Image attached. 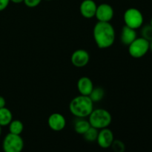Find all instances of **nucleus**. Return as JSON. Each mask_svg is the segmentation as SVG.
<instances>
[{
	"mask_svg": "<svg viewBox=\"0 0 152 152\" xmlns=\"http://www.w3.org/2000/svg\"><path fill=\"white\" fill-rule=\"evenodd\" d=\"M93 36L99 48H108L115 41V30L110 22H98L94 27Z\"/></svg>",
	"mask_w": 152,
	"mask_h": 152,
	"instance_id": "1",
	"label": "nucleus"
},
{
	"mask_svg": "<svg viewBox=\"0 0 152 152\" xmlns=\"http://www.w3.org/2000/svg\"><path fill=\"white\" fill-rule=\"evenodd\" d=\"M69 110L77 118H86L94 110V102L88 96L80 94L71 101Z\"/></svg>",
	"mask_w": 152,
	"mask_h": 152,
	"instance_id": "2",
	"label": "nucleus"
},
{
	"mask_svg": "<svg viewBox=\"0 0 152 152\" xmlns=\"http://www.w3.org/2000/svg\"><path fill=\"white\" fill-rule=\"evenodd\" d=\"M88 122L91 127L100 130L108 128L112 122V117L109 111L103 108L94 109L88 116Z\"/></svg>",
	"mask_w": 152,
	"mask_h": 152,
	"instance_id": "3",
	"label": "nucleus"
},
{
	"mask_svg": "<svg viewBox=\"0 0 152 152\" xmlns=\"http://www.w3.org/2000/svg\"><path fill=\"white\" fill-rule=\"evenodd\" d=\"M125 25L137 30L143 25L144 18L141 11L135 7H130L125 11L123 15Z\"/></svg>",
	"mask_w": 152,
	"mask_h": 152,
	"instance_id": "4",
	"label": "nucleus"
},
{
	"mask_svg": "<svg viewBox=\"0 0 152 152\" xmlns=\"http://www.w3.org/2000/svg\"><path fill=\"white\" fill-rule=\"evenodd\" d=\"M149 41L142 37H137L129 45V54L135 59L142 58L149 50Z\"/></svg>",
	"mask_w": 152,
	"mask_h": 152,
	"instance_id": "5",
	"label": "nucleus"
},
{
	"mask_svg": "<svg viewBox=\"0 0 152 152\" xmlns=\"http://www.w3.org/2000/svg\"><path fill=\"white\" fill-rule=\"evenodd\" d=\"M4 152H22L24 148V140L20 135L7 134L2 142Z\"/></svg>",
	"mask_w": 152,
	"mask_h": 152,
	"instance_id": "6",
	"label": "nucleus"
},
{
	"mask_svg": "<svg viewBox=\"0 0 152 152\" xmlns=\"http://www.w3.org/2000/svg\"><path fill=\"white\" fill-rule=\"evenodd\" d=\"M114 15V11L113 7L110 4L106 3H102L96 7L95 17L98 22H110L113 19Z\"/></svg>",
	"mask_w": 152,
	"mask_h": 152,
	"instance_id": "7",
	"label": "nucleus"
},
{
	"mask_svg": "<svg viewBox=\"0 0 152 152\" xmlns=\"http://www.w3.org/2000/svg\"><path fill=\"white\" fill-rule=\"evenodd\" d=\"M114 140V136L111 129L105 128L100 129L98 133L96 142L99 147L102 148H108L111 147L113 141Z\"/></svg>",
	"mask_w": 152,
	"mask_h": 152,
	"instance_id": "8",
	"label": "nucleus"
},
{
	"mask_svg": "<svg viewBox=\"0 0 152 152\" xmlns=\"http://www.w3.org/2000/svg\"><path fill=\"white\" fill-rule=\"evenodd\" d=\"M71 62L77 68H83L88 64L90 55L87 50L84 49L76 50L71 55Z\"/></svg>",
	"mask_w": 152,
	"mask_h": 152,
	"instance_id": "9",
	"label": "nucleus"
},
{
	"mask_svg": "<svg viewBox=\"0 0 152 152\" xmlns=\"http://www.w3.org/2000/svg\"><path fill=\"white\" fill-rule=\"evenodd\" d=\"M48 124L51 130L54 132H60L65 128L66 120L62 114L59 113H53L49 116Z\"/></svg>",
	"mask_w": 152,
	"mask_h": 152,
	"instance_id": "10",
	"label": "nucleus"
},
{
	"mask_svg": "<svg viewBox=\"0 0 152 152\" xmlns=\"http://www.w3.org/2000/svg\"><path fill=\"white\" fill-rule=\"evenodd\" d=\"M96 7L97 5L94 0H83L80 6V13L86 19H91L95 16Z\"/></svg>",
	"mask_w": 152,
	"mask_h": 152,
	"instance_id": "11",
	"label": "nucleus"
},
{
	"mask_svg": "<svg viewBox=\"0 0 152 152\" xmlns=\"http://www.w3.org/2000/svg\"><path fill=\"white\" fill-rule=\"evenodd\" d=\"M92 80L88 77H83L77 82V88L81 95L89 96L94 88Z\"/></svg>",
	"mask_w": 152,
	"mask_h": 152,
	"instance_id": "12",
	"label": "nucleus"
},
{
	"mask_svg": "<svg viewBox=\"0 0 152 152\" xmlns=\"http://www.w3.org/2000/svg\"><path fill=\"white\" fill-rule=\"evenodd\" d=\"M137 38V35L136 30L129 28L126 25L123 27L121 34H120V40L123 44L129 46Z\"/></svg>",
	"mask_w": 152,
	"mask_h": 152,
	"instance_id": "13",
	"label": "nucleus"
},
{
	"mask_svg": "<svg viewBox=\"0 0 152 152\" xmlns=\"http://www.w3.org/2000/svg\"><path fill=\"white\" fill-rule=\"evenodd\" d=\"M91 127L88 120L85 118H78L74 123V131L79 134L83 135Z\"/></svg>",
	"mask_w": 152,
	"mask_h": 152,
	"instance_id": "14",
	"label": "nucleus"
},
{
	"mask_svg": "<svg viewBox=\"0 0 152 152\" xmlns=\"http://www.w3.org/2000/svg\"><path fill=\"white\" fill-rule=\"evenodd\" d=\"M13 120V114L10 110L6 107L0 108V126H7Z\"/></svg>",
	"mask_w": 152,
	"mask_h": 152,
	"instance_id": "15",
	"label": "nucleus"
},
{
	"mask_svg": "<svg viewBox=\"0 0 152 152\" xmlns=\"http://www.w3.org/2000/svg\"><path fill=\"white\" fill-rule=\"evenodd\" d=\"M9 126V133L13 134L20 135L22 133L24 129V125L22 121L19 120H12Z\"/></svg>",
	"mask_w": 152,
	"mask_h": 152,
	"instance_id": "16",
	"label": "nucleus"
},
{
	"mask_svg": "<svg viewBox=\"0 0 152 152\" xmlns=\"http://www.w3.org/2000/svg\"><path fill=\"white\" fill-rule=\"evenodd\" d=\"M104 96H105L104 89L101 87H96L94 88L91 93L88 96L91 99L92 102L94 103V102H98L102 100L103 99Z\"/></svg>",
	"mask_w": 152,
	"mask_h": 152,
	"instance_id": "17",
	"label": "nucleus"
},
{
	"mask_svg": "<svg viewBox=\"0 0 152 152\" xmlns=\"http://www.w3.org/2000/svg\"><path fill=\"white\" fill-rule=\"evenodd\" d=\"M99 130L91 126L90 129L83 134V137L88 142H95L97 139Z\"/></svg>",
	"mask_w": 152,
	"mask_h": 152,
	"instance_id": "18",
	"label": "nucleus"
},
{
	"mask_svg": "<svg viewBox=\"0 0 152 152\" xmlns=\"http://www.w3.org/2000/svg\"><path fill=\"white\" fill-rule=\"evenodd\" d=\"M141 36L142 38L145 39L148 41L152 40V26L151 25H146L143 26L141 29Z\"/></svg>",
	"mask_w": 152,
	"mask_h": 152,
	"instance_id": "19",
	"label": "nucleus"
},
{
	"mask_svg": "<svg viewBox=\"0 0 152 152\" xmlns=\"http://www.w3.org/2000/svg\"><path fill=\"white\" fill-rule=\"evenodd\" d=\"M111 147L114 152H124L126 150V145L124 142L120 140H114Z\"/></svg>",
	"mask_w": 152,
	"mask_h": 152,
	"instance_id": "20",
	"label": "nucleus"
},
{
	"mask_svg": "<svg viewBox=\"0 0 152 152\" xmlns=\"http://www.w3.org/2000/svg\"><path fill=\"white\" fill-rule=\"evenodd\" d=\"M42 0H24L23 2L28 7H35L41 3Z\"/></svg>",
	"mask_w": 152,
	"mask_h": 152,
	"instance_id": "21",
	"label": "nucleus"
},
{
	"mask_svg": "<svg viewBox=\"0 0 152 152\" xmlns=\"http://www.w3.org/2000/svg\"><path fill=\"white\" fill-rule=\"evenodd\" d=\"M10 3V0H0V11H2L7 8Z\"/></svg>",
	"mask_w": 152,
	"mask_h": 152,
	"instance_id": "22",
	"label": "nucleus"
},
{
	"mask_svg": "<svg viewBox=\"0 0 152 152\" xmlns=\"http://www.w3.org/2000/svg\"><path fill=\"white\" fill-rule=\"evenodd\" d=\"M5 105H6L5 99H4V98L3 97V96H0V108L5 107Z\"/></svg>",
	"mask_w": 152,
	"mask_h": 152,
	"instance_id": "23",
	"label": "nucleus"
},
{
	"mask_svg": "<svg viewBox=\"0 0 152 152\" xmlns=\"http://www.w3.org/2000/svg\"><path fill=\"white\" fill-rule=\"evenodd\" d=\"M10 1L15 3V4H20V3L23 2L24 0H10Z\"/></svg>",
	"mask_w": 152,
	"mask_h": 152,
	"instance_id": "24",
	"label": "nucleus"
},
{
	"mask_svg": "<svg viewBox=\"0 0 152 152\" xmlns=\"http://www.w3.org/2000/svg\"><path fill=\"white\" fill-rule=\"evenodd\" d=\"M149 50H151L152 51V40L150 41V45H149Z\"/></svg>",
	"mask_w": 152,
	"mask_h": 152,
	"instance_id": "25",
	"label": "nucleus"
},
{
	"mask_svg": "<svg viewBox=\"0 0 152 152\" xmlns=\"http://www.w3.org/2000/svg\"><path fill=\"white\" fill-rule=\"evenodd\" d=\"M1 126H0V136H1Z\"/></svg>",
	"mask_w": 152,
	"mask_h": 152,
	"instance_id": "26",
	"label": "nucleus"
},
{
	"mask_svg": "<svg viewBox=\"0 0 152 152\" xmlns=\"http://www.w3.org/2000/svg\"><path fill=\"white\" fill-rule=\"evenodd\" d=\"M150 25H151V26H152V17H151V21H150Z\"/></svg>",
	"mask_w": 152,
	"mask_h": 152,
	"instance_id": "27",
	"label": "nucleus"
},
{
	"mask_svg": "<svg viewBox=\"0 0 152 152\" xmlns=\"http://www.w3.org/2000/svg\"><path fill=\"white\" fill-rule=\"evenodd\" d=\"M46 1H51V0H46Z\"/></svg>",
	"mask_w": 152,
	"mask_h": 152,
	"instance_id": "28",
	"label": "nucleus"
}]
</instances>
